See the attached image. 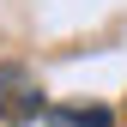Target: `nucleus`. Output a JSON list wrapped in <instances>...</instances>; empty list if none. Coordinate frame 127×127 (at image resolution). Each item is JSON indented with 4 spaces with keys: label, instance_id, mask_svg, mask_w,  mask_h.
I'll list each match as a JSON object with an SVG mask.
<instances>
[{
    "label": "nucleus",
    "instance_id": "obj_2",
    "mask_svg": "<svg viewBox=\"0 0 127 127\" xmlns=\"http://www.w3.org/2000/svg\"><path fill=\"white\" fill-rule=\"evenodd\" d=\"M49 127H115L103 103H49Z\"/></svg>",
    "mask_w": 127,
    "mask_h": 127
},
{
    "label": "nucleus",
    "instance_id": "obj_1",
    "mask_svg": "<svg viewBox=\"0 0 127 127\" xmlns=\"http://www.w3.org/2000/svg\"><path fill=\"white\" fill-rule=\"evenodd\" d=\"M36 115H49L36 73L18 67V61H0V121H6V127H24V121H36Z\"/></svg>",
    "mask_w": 127,
    "mask_h": 127
}]
</instances>
